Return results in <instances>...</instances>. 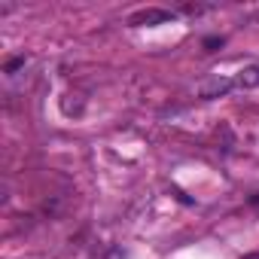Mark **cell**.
<instances>
[{
  "label": "cell",
  "mask_w": 259,
  "mask_h": 259,
  "mask_svg": "<svg viewBox=\"0 0 259 259\" xmlns=\"http://www.w3.org/2000/svg\"><path fill=\"white\" fill-rule=\"evenodd\" d=\"M171 19H174V13H168V10H147V13L132 16V25H162Z\"/></svg>",
  "instance_id": "obj_1"
},
{
  "label": "cell",
  "mask_w": 259,
  "mask_h": 259,
  "mask_svg": "<svg viewBox=\"0 0 259 259\" xmlns=\"http://www.w3.org/2000/svg\"><path fill=\"white\" fill-rule=\"evenodd\" d=\"M229 89H235V79H223V76H213L201 85V98H220L226 95Z\"/></svg>",
  "instance_id": "obj_2"
},
{
  "label": "cell",
  "mask_w": 259,
  "mask_h": 259,
  "mask_svg": "<svg viewBox=\"0 0 259 259\" xmlns=\"http://www.w3.org/2000/svg\"><path fill=\"white\" fill-rule=\"evenodd\" d=\"M256 85H259V64H250L235 76V89H256Z\"/></svg>",
  "instance_id": "obj_3"
},
{
  "label": "cell",
  "mask_w": 259,
  "mask_h": 259,
  "mask_svg": "<svg viewBox=\"0 0 259 259\" xmlns=\"http://www.w3.org/2000/svg\"><path fill=\"white\" fill-rule=\"evenodd\" d=\"M70 98H73V95H67V101H64L61 107H64L67 116H79V113H82V101H79V95H76V101H70Z\"/></svg>",
  "instance_id": "obj_4"
},
{
  "label": "cell",
  "mask_w": 259,
  "mask_h": 259,
  "mask_svg": "<svg viewBox=\"0 0 259 259\" xmlns=\"http://www.w3.org/2000/svg\"><path fill=\"white\" fill-rule=\"evenodd\" d=\"M217 46H223V37H207V40H204V49H207V52H213Z\"/></svg>",
  "instance_id": "obj_5"
},
{
  "label": "cell",
  "mask_w": 259,
  "mask_h": 259,
  "mask_svg": "<svg viewBox=\"0 0 259 259\" xmlns=\"http://www.w3.org/2000/svg\"><path fill=\"white\" fill-rule=\"evenodd\" d=\"M19 67H25V58H13V61H7V73H16Z\"/></svg>",
  "instance_id": "obj_6"
},
{
  "label": "cell",
  "mask_w": 259,
  "mask_h": 259,
  "mask_svg": "<svg viewBox=\"0 0 259 259\" xmlns=\"http://www.w3.org/2000/svg\"><path fill=\"white\" fill-rule=\"evenodd\" d=\"M250 204H253V207H259V192H256V195L250 198Z\"/></svg>",
  "instance_id": "obj_7"
},
{
  "label": "cell",
  "mask_w": 259,
  "mask_h": 259,
  "mask_svg": "<svg viewBox=\"0 0 259 259\" xmlns=\"http://www.w3.org/2000/svg\"><path fill=\"white\" fill-rule=\"evenodd\" d=\"M244 259H259V253H250V256H244Z\"/></svg>",
  "instance_id": "obj_8"
}]
</instances>
